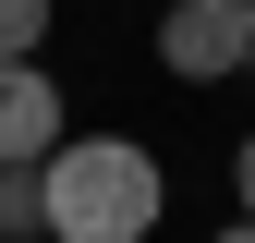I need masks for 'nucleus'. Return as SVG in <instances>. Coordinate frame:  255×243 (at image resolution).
I'll use <instances>...</instances> for the list:
<instances>
[{
  "label": "nucleus",
  "instance_id": "6e6552de",
  "mask_svg": "<svg viewBox=\"0 0 255 243\" xmlns=\"http://www.w3.org/2000/svg\"><path fill=\"white\" fill-rule=\"evenodd\" d=\"M219 243H255V231H243V219H231V231H219Z\"/></svg>",
  "mask_w": 255,
  "mask_h": 243
},
{
  "label": "nucleus",
  "instance_id": "20e7f679",
  "mask_svg": "<svg viewBox=\"0 0 255 243\" xmlns=\"http://www.w3.org/2000/svg\"><path fill=\"white\" fill-rule=\"evenodd\" d=\"M49 12L61 0H0V61H37L49 49Z\"/></svg>",
  "mask_w": 255,
  "mask_h": 243
},
{
  "label": "nucleus",
  "instance_id": "f03ea898",
  "mask_svg": "<svg viewBox=\"0 0 255 243\" xmlns=\"http://www.w3.org/2000/svg\"><path fill=\"white\" fill-rule=\"evenodd\" d=\"M158 61L182 85H231L243 73V0H170L158 12Z\"/></svg>",
  "mask_w": 255,
  "mask_h": 243
},
{
  "label": "nucleus",
  "instance_id": "f257e3e1",
  "mask_svg": "<svg viewBox=\"0 0 255 243\" xmlns=\"http://www.w3.org/2000/svg\"><path fill=\"white\" fill-rule=\"evenodd\" d=\"M170 219V170L134 134H61L37 158V231L49 243H146Z\"/></svg>",
  "mask_w": 255,
  "mask_h": 243
},
{
  "label": "nucleus",
  "instance_id": "0eeeda50",
  "mask_svg": "<svg viewBox=\"0 0 255 243\" xmlns=\"http://www.w3.org/2000/svg\"><path fill=\"white\" fill-rule=\"evenodd\" d=\"M243 73H255V0H243Z\"/></svg>",
  "mask_w": 255,
  "mask_h": 243
},
{
  "label": "nucleus",
  "instance_id": "39448f33",
  "mask_svg": "<svg viewBox=\"0 0 255 243\" xmlns=\"http://www.w3.org/2000/svg\"><path fill=\"white\" fill-rule=\"evenodd\" d=\"M0 231H37V170H0Z\"/></svg>",
  "mask_w": 255,
  "mask_h": 243
},
{
  "label": "nucleus",
  "instance_id": "7ed1b4c3",
  "mask_svg": "<svg viewBox=\"0 0 255 243\" xmlns=\"http://www.w3.org/2000/svg\"><path fill=\"white\" fill-rule=\"evenodd\" d=\"M61 146V73L49 61H0V170H37Z\"/></svg>",
  "mask_w": 255,
  "mask_h": 243
},
{
  "label": "nucleus",
  "instance_id": "423d86ee",
  "mask_svg": "<svg viewBox=\"0 0 255 243\" xmlns=\"http://www.w3.org/2000/svg\"><path fill=\"white\" fill-rule=\"evenodd\" d=\"M231 182H243V231H255V134L231 146Z\"/></svg>",
  "mask_w": 255,
  "mask_h": 243
}]
</instances>
